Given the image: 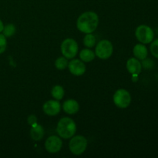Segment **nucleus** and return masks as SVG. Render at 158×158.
I'll use <instances>...</instances> for the list:
<instances>
[{
  "label": "nucleus",
  "instance_id": "obj_14",
  "mask_svg": "<svg viewBox=\"0 0 158 158\" xmlns=\"http://www.w3.org/2000/svg\"><path fill=\"white\" fill-rule=\"evenodd\" d=\"M134 55L137 60H143L147 58L148 54V49L143 44H137L133 49Z\"/></svg>",
  "mask_w": 158,
  "mask_h": 158
},
{
  "label": "nucleus",
  "instance_id": "obj_23",
  "mask_svg": "<svg viewBox=\"0 0 158 158\" xmlns=\"http://www.w3.org/2000/svg\"><path fill=\"white\" fill-rule=\"evenodd\" d=\"M36 121H37V118L35 116L30 115L29 117H28V123H29V124L30 125L31 127L33 126L34 124H35V123H36Z\"/></svg>",
  "mask_w": 158,
  "mask_h": 158
},
{
  "label": "nucleus",
  "instance_id": "obj_1",
  "mask_svg": "<svg viewBox=\"0 0 158 158\" xmlns=\"http://www.w3.org/2000/svg\"><path fill=\"white\" fill-rule=\"evenodd\" d=\"M99 24L98 15L94 12H86L79 16L77 22V29L83 33H92Z\"/></svg>",
  "mask_w": 158,
  "mask_h": 158
},
{
  "label": "nucleus",
  "instance_id": "obj_16",
  "mask_svg": "<svg viewBox=\"0 0 158 158\" xmlns=\"http://www.w3.org/2000/svg\"><path fill=\"white\" fill-rule=\"evenodd\" d=\"M51 94L54 99H56V100H60L64 97V89L63 88V86L56 85L52 87V90H51Z\"/></svg>",
  "mask_w": 158,
  "mask_h": 158
},
{
  "label": "nucleus",
  "instance_id": "obj_15",
  "mask_svg": "<svg viewBox=\"0 0 158 158\" xmlns=\"http://www.w3.org/2000/svg\"><path fill=\"white\" fill-rule=\"evenodd\" d=\"M95 56L96 54L89 49H84L80 52V59L85 63L93 61L95 59Z\"/></svg>",
  "mask_w": 158,
  "mask_h": 158
},
{
  "label": "nucleus",
  "instance_id": "obj_7",
  "mask_svg": "<svg viewBox=\"0 0 158 158\" xmlns=\"http://www.w3.org/2000/svg\"><path fill=\"white\" fill-rule=\"evenodd\" d=\"M114 102L119 108L128 107L131 102V97L130 93L124 89H120L116 91L114 95Z\"/></svg>",
  "mask_w": 158,
  "mask_h": 158
},
{
  "label": "nucleus",
  "instance_id": "obj_10",
  "mask_svg": "<svg viewBox=\"0 0 158 158\" xmlns=\"http://www.w3.org/2000/svg\"><path fill=\"white\" fill-rule=\"evenodd\" d=\"M69 72L74 76H82L86 72V66L80 60H73L68 63Z\"/></svg>",
  "mask_w": 158,
  "mask_h": 158
},
{
  "label": "nucleus",
  "instance_id": "obj_20",
  "mask_svg": "<svg viewBox=\"0 0 158 158\" xmlns=\"http://www.w3.org/2000/svg\"><path fill=\"white\" fill-rule=\"evenodd\" d=\"M150 49H151V52L152 55L158 59V39L151 42Z\"/></svg>",
  "mask_w": 158,
  "mask_h": 158
},
{
  "label": "nucleus",
  "instance_id": "obj_3",
  "mask_svg": "<svg viewBox=\"0 0 158 158\" xmlns=\"http://www.w3.org/2000/svg\"><path fill=\"white\" fill-rule=\"evenodd\" d=\"M69 150L75 155L83 154L87 148V140L83 136H75L69 141Z\"/></svg>",
  "mask_w": 158,
  "mask_h": 158
},
{
  "label": "nucleus",
  "instance_id": "obj_9",
  "mask_svg": "<svg viewBox=\"0 0 158 158\" xmlns=\"http://www.w3.org/2000/svg\"><path fill=\"white\" fill-rule=\"evenodd\" d=\"M43 112L48 116H56L60 112L61 105L59 100H48L43 104Z\"/></svg>",
  "mask_w": 158,
  "mask_h": 158
},
{
  "label": "nucleus",
  "instance_id": "obj_5",
  "mask_svg": "<svg viewBox=\"0 0 158 158\" xmlns=\"http://www.w3.org/2000/svg\"><path fill=\"white\" fill-rule=\"evenodd\" d=\"M114 51L113 45L109 40H103L99 42L96 46L95 54L101 60H107L111 56Z\"/></svg>",
  "mask_w": 158,
  "mask_h": 158
},
{
  "label": "nucleus",
  "instance_id": "obj_12",
  "mask_svg": "<svg viewBox=\"0 0 158 158\" xmlns=\"http://www.w3.org/2000/svg\"><path fill=\"white\" fill-rule=\"evenodd\" d=\"M63 109L66 114H75L80 110V105L78 102L75 100H67L63 103Z\"/></svg>",
  "mask_w": 158,
  "mask_h": 158
},
{
  "label": "nucleus",
  "instance_id": "obj_17",
  "mask_svg": "<svg viewBox=\"0 0 158 158\" xmlns=\"http://www.w3.org/2000/svg\"><path fill=\"white\" fill-rule=\"evenodd\" d=\"M96 42H97V40H96L95 35H93L92 33H86L83 39V44L87 48L94 47L96 45Z\"/></svg>",
  "mask_w": 158,
  "mask_h": 158
},
{
  "label": "nucleus",
  "instance_id": "obj_11",
  "mask_svg": "<svg viewBox=\"0 0 158 158\" xmlns=\"http://www.w3.org/2000/svg\"><path fill=\"white\" fill-rule=\"evenodd\" d=\"M127 69L128 72L132 74V75H134V74L138 75L141 72V63L137 58L129 59L127 62Z\"/></svg>",
  "mask_w": 158,
  "mask_h": 158
},
{
  "label": "nucleus",
  "instance_id": "obj_13",
  "mask_svg": "<svg viewBox=\"0 0 158 158\" xmlns=\"http://www.w3.org/2000/svg\"><path fill=\"white\" fill-rule=\"evenodd\" d=\"M44 129L40 124L35 123L33 126H32V128L30 130V136L31 138L35 141L42 140V138L44 136Z\"/></svg>",
  "mask_w": 158,
  "mask_h": 158
},
{
  "label": "nucleus",
  "instance_id": "obj_19",
  "mask_svg": "<svg viewBox=\"0 0 158 158\" xmlns=\"http://www.w3.org/2000/svg\"><path fill=\"white\" fill-rule=\"evenodd\" d=\"M3 35L6 37L12 36L15 33V26L13 24H8L4 26L2 30Z\"/></svg>",
  "mask_w": 158,
  "mask_h": 158
},
{
  "label": "nucleus",
  "instance_id": "obj_8",
  "mask_svg": "<svg viewBox=\"0 0 158 158\" xmlns=\"http://www.w3.org/2000/svg\"><path fill=\"white\" fill-rule=\"evenodd\" d=\"M63 142L61 139L55 135L50 136L47 138L45 143L46 150L50 154H56L61 150Z\"/></svg>",
  "mask_w": 158,
  "mask_h": 158
},
{
  "label": "nucleus",
  "instance_id": "obj_22",
  "mask_svg": "<svg viewBox=\"0 0 158 158\" xmlns=\"http://www.w3.org/2000/svg\"><path fill=\"white\" fill-rule=\"evenodd\" d=\"M142 66H143L144 69H151V68L154 67V61L151 60V59H144V60H142Z\"/></svg>",
  "mask_w": 158,
  "mask_h": 158
},
{
  "label": "nucleus",
  "instance_id": "obj_21",
  "mask_svg": "<svg viewBox=\"0 0 158 158\" xmlns=\"http://www.w3.org/2000/svg\"><path fill=\"white\" fill-rule=\"evenodd\" d=\"M7 42H6V37L3 34H0V54L3 53L6 49Z\"/></svg>",
  "mask_w": 158,
  "mask_h": 158
},
{
  "label": "nucleus",
  "instance_id": "obj_4",
  "mask_svg": "<svg viewBox=\"0 0 158 158\" xmlns=\"http://www.w3.org/2000/svg\"><path fill=\"white\" fill-rule=\"evenodd\" d=\"M135 35L137 40L143 44L151 43L154 40V33L153 29L146 25H140L136 29Z\"/></svg>",
  "mask_w": 158,
  "mask_h": 158
},
{
  "label": "nucleus",
  "instance_id": "obj_6",
  "mask_svg": "<svg viewBox=\"0 0 158 158\" xmlns=\"http://www.w3.org/2000/svg\"><path fill=\"white\" fill-rule=\"evenodd\" d=\"M61 52L66 59L74 58L78 53V44L73 39H66L61 44Z\"/></svg>",
  "mask_w": 158,
  "mask_h": 158
},
{
  "label": "nucleus",
  "instance_id": "obj_18",
  "mask_svg": "<svg viewBox=\"0 0 158 158\" xmlns=\"http://www.w3.org/2000/svg\"><path fill=\"white\" fill-rule=\"evenodd\" d=\"M55 66L60 70L66 69L68 66V61L66 57H59L55 62Z\"/></svg>",
  "mask_w": 158,
  "mask_h": 158
},
{
  "label": "nucleus",
  "instance_id": "obj_24",
  "mask_svg": "<svg viewBox=\"0 0 158 158\" xmlns=\"http://www.w3.org/2000/svg\"><path fill=\"white\" fill-rule=\"evenodd\" d=\"M3 29H4V25H3V23L2 22V20H0V32H2Z\"/></svg>",
  "mask_w": 158,
  "mask_h": 158
},
{
  "label": "nucleus",
  "instance_id": "obj_2",
  "mask_svg": "<svg viewBox=\"0 0 158 158\" xmlns=\"http://www.w3.org/2000/svg\"><path fill=\"white\" fill-rule=\"evenodd\" d=\"M76 131H77V125L73 120L69 117H63L58 122L56 132L62 138H71L76 134Z\"/></svg>",
  "mask_w": 158,
  "mask_h": 158
}]
</instances>
